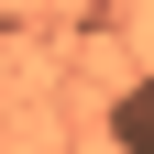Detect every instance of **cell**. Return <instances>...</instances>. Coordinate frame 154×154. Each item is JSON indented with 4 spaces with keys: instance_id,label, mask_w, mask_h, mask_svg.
Instances as JSON below:
<instances>
[{
    "instance_id": "6da1fadb",
    "label": "cell",
    "mask_w": 154,
    "mask_h": 154,
    "mask_svg": "<svg viewBox=\"0 0 154 154\" xmlns=\"http://www.w3.org/2000/svg\"><path fill=\"white\" fill-rule=\"evenodd\" d=\"M110 154H154V77H132L110 99Z\"/></svg>"
},
{
    "instance_id": "7a4b0ae2",
    "label": "cell",
    "mask_w": 154,
    "mask_h": 154,
    "mask_svg": "<svg viewBox=\"0 0 154 154\" xmlns=\"http://www.w3.org/2000/svg\"><path fill=\"white\" fill-rule=\"evenodd\" d=\"M0 143H11V99H0Z\"/></svg>"
}]
</instances>
